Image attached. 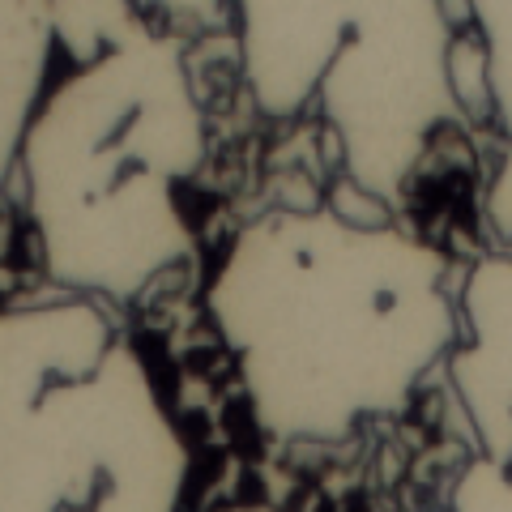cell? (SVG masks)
I'll use <instances>...</instances> for the list:
<instances>
[{
	"label": "cell",
	"mask_w": 512,
	"mask_h": 512,
	"mask_svg": "<svg viewBox=\"0 0 512 512\" xmlns=\"http://www.w3.org/2000/svg\"><path fill=\"white\" fill-rule=\"evenodd\" d=\"M205 312L256 431L278 444H338L393 419L457 346L444 248L338 205L248 218L218 256Z\"/></svg>",
	"instance_id": "cell-1"
},
{
	"label": "cell",
	"mask_w": 512,
	"mask_h": 512,
	"mask_svg": "<svg viewBox=\"0 0 512 512\" xmlns=\"http://www.w3.org/2000/svg\"><path fill=\"white\" fill-rule=\"evenodd\" d=\"M210 128L184 39L128 22L73 56L22 141L39 265L64 295L133 303L197 248L192 184Z\"/></svg>",
	"instance_id": "cell-2"
},
{
	"label": "cell",
	"mask_w": 512,
	"mask_h": 512,
	"mask_svg": "<svg viewBox=\"0 0 512 512\" xmlns=\"http://www.w3.org/2000/svg\"><path fill=\"white\" fill-rule=\"evenodd\" d=\"M192 448L94 299L0 308V512H184Z\"/></svg>",
	"instance_id": "cell-3"
},
{
	"label": "cell",
	"mask_w": 512,
	"mask_h": 512,
	"mask_svg": "<svg viewBox=\"0 0 512 512\" xmlns=\"http://www.w3.org/2000/svg\"><path fill=\"white\" fill-rule=\"evenodd\" d=\"M453 39V9L436 0H342L312 103L346 180L389 210L406 205L431 141L461 116Z\"/></svg>",
	"instance_id": "cell-4"
},
{
	"label": "cell",
	"mask_w": 512,
	"mask_h": 512,
	"mask_svg": "<svg viewBox=\"0 0 512 512\" xmlns=\"http://www.w3.org/2000/svg\"><path fill=\"white\" fill-rule=\"evenodd\" d=\"M448 380L478 440V457L512 466V252H487L457 291Z\"/></svg>",
	"instance_id": "cell-5"
},
{
	"label": "cell",
	"mask_w": 512,
	"mask_h": 512,
	"mask_svg": "<svg viewBox=\"0 0 512 512\" xmlns=\"http://www.w3.org/2000/svg\"><path fill=\"white\" fill-rule=\"evenodd\" d=\"M342 0L308 5H239V73L265 120H291L312 103L320 64L329 56Z\"/></svg>",
	"instance_id": "cell-6"
},
{
	"label": "cell",
	"mask_w": 512,
	"mask_h": 512,
	"mask_svg": "<svg viewBox=\"0 0 512 512\" xmlns=\"http://www.w3.org/2000/svg\"><path fill=\"white\" fill-rule=\"evenodd\" d=\"M56 13L43 0H0V197L22 158L26 128L52 86Z\"/></svg>",
	"instance_id": "cell-7"
},
{
	"label": "cell",
	"mask_w": 512,
	"mask_h": 512,
	"mask_svg": "<svg viewBox=\"0 0 512 512\" xmlns=\"http://www.w3.org/2000/svg\"><path fill=\"white\" fill-rule=\"evenodd\" d=\"M483 69V107L512 141V0H478L466 9Z\"/></svg>",
	"instance_id": "cell-8"
},
{
	"label": "cell",
	"mask_w": 512,
	"mask_h": 512,
	"mask_svg": "<svg viewBox=\"0 0 512 512\" xmlns=\"http://www.w3.org/2000/svg\"><path fill=\"white\" fill-rule=\"evenodd\" d=\"M436 512H512V466H495L487 457L466 461Z\"/></svg>",
	"instance_id": "cell-9"
},
{
	"label": "cell",
	"mask_w": 512,
	"mask_h": 512,
	"mask_svg": "<svg viewBox=\"0 0 512 512\" xmlns=\"http://www.w3.org/2000/svg\"><path fill=\"white\" fill-rule=\"evenodd\" d=\"M487 218L504 239H512V146H508V158L500 163V171H495V180L487 188Z\"/></svg>",
	"instance_id": "cell-10"
},
{
	"label": "cell",
	"mask_w": 512,
	"mask_h": 512,
	"mask_svg": "<svg viewBox=\"0 0 512 512\" xmlns=\"http://www.w3.org/2000/svg\"><path fill=\"white\" fill-rule=\"evenodd\" d=\"M218 512H278V508H269V504H227Z\"/></svg>",
	"instance_id": "cell-11"
}]
</instances>
